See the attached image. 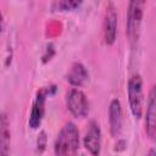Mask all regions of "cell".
Instances as JSON below:
<instances>
[{"mask_svg":"<svg viewBox=\"0 0 156 156\" xmlns=\"http://www.w3.org/2000/svg\"><path fill=\"white\" fill-rule=\"evenodd\" d=\"M79 147V132L74 123H66L55 140V154L56 155H73Z\"/></svg>","mask_w":156,"mask_h":156,"instance_id":"cell-1","label":"cell"},{"mask_svg":"<svg viewBox=\"0 0 156 156\" xmlns=\"http://www.w3.org/2000/svg\"><path fill=\"white\" fill-rule=\"evenodd\" d=\"M145 0H129L128 10H127V37L132 45H134L140 35L141 21L144 17Z\"/></svg>","mask_w":156,"mask_h":156,"instance_id":"cell-2","label":"cell"},{"mask_svg":"<svg viewBox=\"0 0 156 156\" xmlns=\"http://www.w3.org/2000/svg\"><path fill=\"white\" fill-rule=\"evenodd\" d=\"M128 101L132 115L138 119L143 115V79L139 74H133L128 80Z\"/></svg>","mask_w":156,"mask_h":156,"instance_id":"cell-3","label":"cell"},{"mask_svg":"<svg viewBox=\"0 0 156 156\" xmlns=\"http://www.w3.org/2000/svg\"><path fill=\"white\" fill-rule=\"evenodd\" d=\"M66 105L69 112L77 118H83L89 112V102L87 96L82 90L76 88L71 89L66 94Z\"/></svg>","mask_w":156,"mask_h":156,"instance_id":"cell-4","label":"cell"},{"mask_svg":"<svg viewBox=\"0 0 156 156\" xmlns=\"http://www.w3.org/2000/svg\"><path fill=\"white\" fill-rule=\"evenodd\" d=\"M48 94H50V88H44L39 90L35 95V99L32 105L29 119H28V124L32 129H37L43 121V117L45 113V100Z\"/></svg>","mask_w":156,"mask_h":156,"instance_id":"cell-5","label":"cell"},{"mask_svg":"<svg viewBox=\"0 0 156 156\" xmlns=\"http://www.w3.org/2000/svg\"><path fill=\"white\" fill-rule=\"evenodd\" d=\"M145 132L149 139L156 143V85H152L147 98L145 113Z\"/></svg>","mask_w":156,"mask_h":156,"instance_id":"cell-6","label":"cell"},{"mask_svg":"<svg viewBox=\"0 0 156 156\" xmlns=\"http://www.w3.org/2000/svg\"><path fill=\"white\" fill-rule=\"evenodd\" d=\"M117 35V13L112 2L107 5L104 21V39L106 45H112Z\"/></svg>","mask_w":156,"mask_h":156,"instance_id":"cell-7","label":"cell"},{"mask_svg":"<svg viewBox=\"0 0 156 156\" xmlns=\"http://www.w3.org/2000/svg\"><path fill=\"white\" fill-rule=\"evenodd\" d=\"M84 146L91 155H99L101 149V130L95 121H91L88 126L84 136Z\"/></svg>","mask_w":156,"mask_h":156,"instance_id":"cell-8","label":"cell"},{"mask_svg":"<svg viewBox=\"0 0 156 156\" xmlns=\"http://www.w3.org/2000/svg\"><path fill=\"white\" fill-rule=\"evenodd\" d=\"M108 122L111 135L117 138L122 130V108L118 99H113L108 106Z\"/></svg>","mask_w":156,"mask_h":156,"instance_id":"cell-9","label":"cell"},{"mask_svg":"<svg viewBox=\"0 0 156 156\" xmlns=\"http://www.w3.org/2000/svg\"><path fill=\"white\" fill-rule=\"evenodd\" d=\"M88 77H89V74H88L87 68L80 62H74L71 66V68L66 76V79L71 85L80 87L88 80Z\"/></svg>","mask_w":156,"mask_h":156,"instance_id":"cell-10","label":"cell"},{"mask_svg":"<svg viewBox=\"0 0 156 156\" xmlns=\"http://www.w3.org/2000/svg\"><path fill=\"white\" fill-rule=\"evenodd\" d=\"M10 147V123L5 112L1 113L0 118V152L7 155Z\"/></svg>","mask_w":156,"mask_h":156,"instance_id":"cell-11","label":"cell"},{"mask_svg":"<svg viewBox=\"0 0 156 156\" xmlns=\"http://www.w3.org/2000/svg\"><path fill=\"white\" fill-rule=\"evenodd\" d=\"M83 0H61L60 9L63 11H72L80 6Z\"/></svg>","mask_w":156,"mask_h":156,"instance_id":"cell-12","label":"cell"},{"mask_svg":"<svg viewBox=\"0 0 156 156\" xmlns=\"http://www.w3.org/2000/svg\"><path fill=\"white\" fill-rule=\"evenodd\" d=\"M45 143H46V136H45V133L41 132L40 135H39V138H38V147L40 146L41 147V151H43V149L45 146Z\"/></svg>","mask_w":156,"mask_h":156,"instance_id":"cell-13","label":"cell"}]
</instances>
